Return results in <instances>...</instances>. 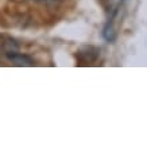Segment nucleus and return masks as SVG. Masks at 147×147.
Masks as SVG:
<instances>
[{"mask_svg":"<svg viewBox=\"0 0 147 147\" xmlns=\"http://www.w3.org/2000/svg\"><path fill=\"white\" fill-rule=\"evenodd\" d=\"M5 55L11 62L18 65V66H32L34 65V61L26 54H20L16 53V51H8V53H5Z\"/></svg>","mask_w":147,"mask_h":147,"instance_id":"obj_1","label":"nucleus"}]
</instances>
